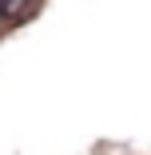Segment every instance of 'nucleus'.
I'll list each match as a JSON object with an SVG mask.
<instances>
[{"instance_id": "1", "label": "nucleus", "mask_w": 151, "mask_h": 155, "mask_svg": "<svg viewBox=\"0 0 151 155\" xmlns=\"http://www.w3.org/2000/svg\"><path fill=\"white\" fill-rule=\"evenodd\" d=\"M36 0H0V16L4 20H28Z\"/></svg>"}]
</instances>
